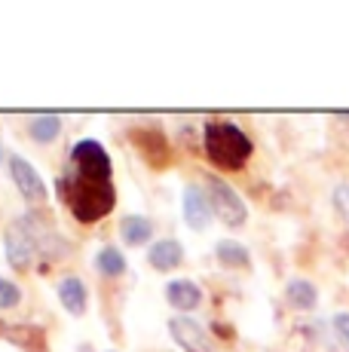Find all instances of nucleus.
<instances>
[{"label": "nucleus", "instance_id": "1", "mask_svg": "<svg viewBox=\"0 0 349 352\" xmlns=\"http://www.w3.org/2000/svg\"><path fill=\"white\" fill-rule=\"evenodd\" d=\"M58 196L80 224H95L113 212L117 190L111 178V157L102 141L83 138L71 147V157L58 178Z\"/></svg>", "mask_w": 349, "mask_h": 352}, {"label": "nucleus", "instance_id": "2", "mask_svg": "<svg viewBox=\"0 0 349 352\" xmlns=\"http://www.w3.org/2000/svg\"><path fill=\"white\" fill-rule=\"evenodd\" d=\"M203 147H205V157L212 160V166L227 168V172H239L254 153L251 138L230 120H221L212 117L205 120L203 126Z\"/></svg>", "mask_w": 349, "mask_h": 352}, {"label": "nucleus", "instance_id": "3", "mask_svg": "<svg viewBox=\"0 0 349 352\" xmlns=\"http://www.w3.org/2000/svg\"><path fill=\"white\" fill-rule=\"evenodd\" d=\"M205 193H209L214 218H218L224 227H243L245 221H248L245 199L236 190H233L227 181L214 178V175H205Z\"/></svg>", "mask_w": 349, "mask_h": 352}, {"label": "nucleus", "instance_id": "4", "mask_svg": "<svg viewBox=\"0 0 349 352\" xmlns=\"http://www.w3.org/2000/svg\"><path fill=\"white\" fill-rule=\"evenodd\" d=\"M129 141L150 168H166L172 162V144L159 126H132Z\"/></svg>", "mask_w": 349, "mask_h": 352}, {"label": "nucleus", "instance_id": "5", "mask_svg": "<svg viewBox=\"0 0 349 352\" xmlns=\"http://www.w3.org/2000/svg\"><path fill=\"white\" fill-rule=\"evenodd\" d=\"M3 245H6V263H10L12 270H28L31 261L37 257V248H34V239L28 236V230L22 227V221H12V227L6 230L3 236Z\"/></svg>", "mask_w": 349, "mask_h": 352}, {"label": "nucleus", "instance_id": "6", "mask_svg": "<svg viewBox=\"0 0 349 352\" xmlns=\"http://www.w3.org/2000/svg\"><path fill=\"white\" fill-rule=\"evenodd\" d=\"M10 175L12 181H16L19 193L25 196V202H31V206H40V202L46 199V184L43 178L37 175V168L31 166L25 157H19V153H12L10 157Z\"/></svg>", "mask_w": 349, "mask_h": 352}, {"label": "nucleus", "instance_id": "7", "mask_svg": "<svg viewBox=\"0 0 349 352\" xmlns=\"http://www.w3.org/2000/svg\"><path fill=\"white\" fill-rule=\"evenodd\" d=\"M169 334L184 352H212L209 334L203 331V324L190 316H172L169 319Z\"/></svg>", "mask_w": 349, "mask_h": 352}, {"label": "nucleus", "instance_id": "8", "mask_svg": "<svg viewBox=\"0 0 349 352\" xmlns=\"http://www.w3.org/2000/svg\"><path fill=\"white\" fill-rule=\"evenodd\" d=\"M181 212H184V221L187 227L193 230H205L212 221V202H209V193L203 190V187H187L184 190V199H181Z\"/></svg>", "mask_w": 349, "mask_h": 352}, {"label": "nucleus", "instance_id": "9", "mask_svg": "<svg viewBox=\"0 0 349 352\" xmlns=\"http://www.w3.org/2000/svg\"><path fill=\"white\" fill-rule=\"evenodd\" d=\"M6 343H12L16 349L22 352H49V340H46V331L34 322H19V324H10L3 337Z\"/></svg>", "mask_w": 349, "mask_h": 352}, {"label": "nucleus", "instance_id": "10", "mask_svg": "<svg viewBox=\"0 0 349 352\" xmlns=\"http://www.w3.org/2000/svg\"><path fill=\"white\" fill-rule=\"evenodd\" d=\"M181 261H184V245L178 239H159L147 248V263L153 270H159V273H169V270L181 267Z\"/></svg>", "mask_w": 349, "mask_h": 352}, {"label": "nucleus", "instance_id": "11", "mask_svg": "<svg viewBox=\"0 0 349 352\" xmlns=\"http://www.w3.org/2000/svg\"><path fill=\"white\" fill-rule=\"evenodd\" d=\"M166 300H169V307L181 309V313H190V309H196L203 303V288L190 279H174L166 285Z\"/></svg>", "mask_w": 349, "mask_h": 352}, {"label": "nucleus", "instance_id": "12", "mask_svg": "<svg viewBox=\"0 0 349 352\" xmlns=\"http://www.w3.org/2000/svg\"><path fill=\"white\" fill-rule=\"evenodd\" d=\"M58 300H62V307L68 309L71 316H83L86 303H89V294H86V285L77 276H65V279L58 282Z\"/></svg>", "mask_w": 349, "mask_h": 352}, {"label": "nucleus", "instance_id": "13", "mask_svg": "<svg viewBox=\"0 0 349 352\" xmlns=\"http://www.w3.org/2000/svg\"><path fill=\"white\" fill-rule=\"evenodd\" d=\"M214 257H218L221 267H230V270H248L251 267V254H248V248L236 239L214 242Z\"/></svg>", "mask_w": 349, "mask_h": 352}, {"label": "nucleus", "instance_id": "14", "mask_svg": "<svg viewBox=\"0 0 349 352\" xmlns=\"http://www.w3.org/2000/svg\"><path fill=\"white\" fill-rule=\"evenodd\" d=\"M120 233H123V242L132 248L138 245H147L153 236V224L144 218V214H126L123 221H120Z\"/></svg>", "mask_w": 349, "mask_h": 352}, {"label": "nucleus", "instance_id": "15", "mask_svg": "<svg viewBox=\"0 0 349 352\" xmlns=\"http://www.w3.org/2000/svg\"><path fill=\"white\" fill-rule=\"evenodd\" d=\"M285 300H288V307L306 313V309H315V303H319V291H315V285L306 282V279H291L285 285Z\"/></svg>", "mask_w": 349, "mask_h": 352}, {"label": "nucleus", "instance_id": "16", "mask_svg": "<svg viewBox=\"0 0 349 352\" xmlns=\"http://www.w3.org/2000/svg\"><path fill=\"white\" fill-rule=\"evenodd\" d=\"M28 135L37 141V144H49L62 135V117L58 113H37L28 123Z\"/></svg>", "mask_w": 349, "mask_h": 352}, {"label": "nucleus", "instance_id": "17", "mask_svg": "<svg viewBox=\"0 0 349 352\" xmlns=\"http://www.w3.org/2000/svg\"><path fill=\"white\" fill-rule=\"evenodd\" d=\"M126 257H123V252H120L117 245H104L102 252L95 254V270L102 276H107V279H117V276H123L126 273Z\"/></svg>", "mask_w": 349, "mask_h": 352}, {"label": "nucleus", "instance_id": "18", "mask_svg": "<svg viewBox=\"0 0 349 352\" xmlns=\"http://www.w3.org/2000/svg\"><path fill=\"white\" fill-rule=\"evenodd\" d=\"M19 300H22V291H19L16 282L0 279V309H12V307H19Z\"/></svg>", "mask_w": 349, "mask_h": 352}, {"label": "nucleus", "instance_id": "19", "mask_svg": "<svg viewBox=\"0 0 349 352\" xmlns=\"http://www.w3.org/2000/svg\"><path fill=\"white\" fill-rule=\"evenodd\" d=\"M331 328H334V334H337L340 346H346V352H349V313H337V316H334Z\"/></svg>", "mask_w": 349, "mask_h": 352}, {"label": "nucleus", "instance_id": "20", "mask_svg": "<svg viewBox=\"0 0 349 352\" xmlns=\"http://www.w3.org/2000/svg\"><path fill=\"white\" fill-rule=\"evenodd\" d=\"M334 202L340 206V212L349 218V184H340L337 190H334Z\"/></svg>", "mask_w": 349, "mask_h": 352}, {"label": "nucleus", "instance_id": "21", "mask_svg": "<svg viewBox=\"0 0 349 352\" xmlns=\"http://www.w3.org/2000/svg\"><path fill=\"white\" fill-rule=\"evenodd\" d=\"M6 331H10V324H6L3 319H0V337H6Z\"/></svg>", "mask_w": 349, "mask_h": 352}, {"label": "nucleus", "instance_id": "22", "mask_svg": "<svg viewBox=\"0 0 349 352\" xmlns=\"http://www.w3.org/2000/svg\"><path fill=\"white\" fill-rule=\"evenodd\" d=\"M337 117H340V120H346V123H349V111H340Z\"/></svg>", "mask_w": 349, "mask_h": 352}, {"label": "nucleus", "instance_id": "23", "mask_svg": "<svg viewBox=\"0 0 349 352\" xmlns=\"http://www.w3.org/2000/svg\"><path fill=\"white\" fill-rule=\"evenodd\" d=\"M0 162H3V138H0Z\"/></svg>", "mask_w": 349, "mask_h": 352}]
</instances>
